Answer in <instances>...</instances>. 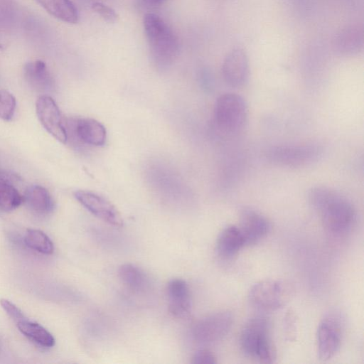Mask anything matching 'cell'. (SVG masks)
Masks as SVG:
<instances>
[{"label":"cell","mask_w":364,"mask_h":364,"mask_svg":"<svg viewBox=\"0 0 364 364\" xmlns=\"http://www.w3.org/2000/svg\"><path fill=\"white\" fill-rule=\"evenodd\" d=\"M308 199L329 232L341 235L353 226L356 213L352 203L337 191L326 186L312 187Z\"/></svg>","instance_id":"6da1fadb"},{"label":"cell","mask_w":364,"mask_h":364,"mask_svg":"<svg viewBox=\"0 0 364 364\" xmlns=\"http://www.w3.org/2000/svg\"><path fill=\"white\" fill-rule=\"evenodd\" d=\"M143 25L153 63L159 69L168 68L173 63L179 51V43L176 36L156 14H146Z\"/></svg>","instance_id":"7a4b0ae2"},{"label":"cell","mask_w":364,"mask_h":364,"mask_svg":"<svg viewBox=\"0 0 364 364\" xmlns=\"http://www.w3.org/2000/svg\"><path fill=\"white\" fill-rule=\"evenodd\" d=\"M243 353L261 363H272L277 358L275 346L271 337L269 321L262 316L249 319L244 325L240 338Z\"/></svg>","instance_id":"3957f363"},{"label":"cell","mask_w":364,"mask_h":364,"mask_svg":"<svg viewBox=\"0 0 364 364\" xmlns=\"http://www.w3.org/2000/svg\"><path fill=\"white\" fill-rule=\"evenodd\" d=\"M248 109L244 98L235 93H225L216 100L213 119L221 132L233 135L240 132L247 120Z\"/></svg>","instance_id":"277c9868"},{"label":"cell","mask_w":364,"mask_h":364,"mask_svg":"<svg viewBox=\"0 0 364 364\" xmlns=\"http://www.w3.org/2000/svg\"><path fill=\"white\" fill-rule=\"evenodd\" d=\"M322 155V147L316 144L274 146L266 154L270 162L293 168L312 164L318 161Z\"/></svg>","instance_id":"5b68a950"},{"label":"cell","mask_w":364,"mask_h":364,"mask_svg":"<svg viewBox=\"0 0 364 364\" xmlns=\"http://www.w3.org/2000/svg\"><path fill=\"white\" fill-rule=\"evenodd\" d=\"M290 288L284 282L273 279L261 280L250 289L248 297L252 305L266 311H276L289 301Z\"/></svg>","instance_id":"8992f818"},{"label":"cell","mask_w":364,"mask_h":364,"mask_svg":"<svg viewBox=\"0 0 364 364\" xmlns=\"http://www.w3.org/2000/svg\"><path fill=\"white\" fill-rule=\"evenodd\" d=\"M68 136L77 143L92 146H102L106 141L105 127L97 120L89 117H75L65 121Z\"/></svg>","instance_id":"52a82bcc"},{"label":"cell","mask_w":364,"mask_h":364,"mask_svg":"<svg viewBox=\"0 0 364 364\" xmlns=\"http://www.w3.org/2000/svg\"><path fill=\"white\" fill-rule=\"evenodd\" d=\"M38 118L45 129L63 144L68 140L65 121L53 99L48 95L40 96L36 102Z\"/></svg>","instance_id":"ba28073f"},{"label":"cell","mask_w":364,"mask_h":364,"mask_svg":"<svg viewBox=\"0 0 364 364\" xmlns=\"http://www.w3.org/2000/svg\"><path fill=\"white\" fill-rule=\"evenodd\" d=\"M232 315L228 311L212 314L200 319L193 329V336L200 343H213L222 339L230 330Z\"/></svg>","instance_id":"9c48e42d"},{"label":"cell","mask_w":364,"mask_h":364,"mask_svg":"<svg viewBox=\"0 0 364 364\" xmlns=\"http://www.w3.org/2000/svg\"><path fill=\"white\" fill-rule=\"evenodd\" d=\"M77 200L92 215L114 227L123 225L117 209L104 197L89 191L79 190L74 193Z\"/></svg>","instance_id":"30bf717a"},{"label":"cell","mask_w":364,"mask_h":364,"mask_svg":"<svg viewBox=\"0 0 364 364\" xmlns=\"http://www.w3.org/2000/svg\"><path fill=\"white\" fill-rule=\"evenodd\" d=\"M341 327L333 316H327L318 325L316 333L318 357L327 360L338 351L341 344Z\"/></svg>","instance_id":"8fae6325"},{"label":"cell","mask_w":364,"mask_h":364,"mask_svg":"<svg viewBox=\"0 0 364 364\" xmlns=\"http://www.w3.org/2000/svg\"><path fill=\"white\" fill-rule=\"evenodd\" d=\"M222 75L226 84L232 87H243L250 76L249 59L241 48L232 49L224 58Z\"/></svg>","instance_id":"7c38bea8"},{"label":"cell","mask_w":364,"mask_h":364,"mask_svg":"<svg viewBox=\"0 0 364 364\" xmlns=\"http://www.w3.org/2000/svg\"><path fill=\"white\" fill-rule=\"evenodd\" d=\"M239 228L245 245H254L264 238L270 230L269 220L260 213L246 208L242 210Z\"/></svg>","instance_id":"4fadbf2b"},{"label":"cell","mask_w":364,"mask_h":364,"mask_svg":"<svg viewBox=\"0 0 364 364\" xmlns=\"http://www.w3.org/2000/svg\"><path fill=\"white\" fill-rule=\"evenodd\" d=\"M364 45V32L359 24L346 26L334 36L332 46L336 53L351 56L360 52Z\"/></svg>","instance_id":"5bb4252c"},{"label":"cell","mask_w":364,"mask_h":364,"mask_svg":"<svg viewBox=\"0 0 364 364\" xmlns=\"http://www.w3.org/2000/svg\"><path fill=\"white\" fill-rule=\"evenodd\" d=\"M168 311L175 317L183 318L188 316L191 309L189 287L182 279L171 280L167 287Z\"/></svg>","instance_id":"9a60e30c"},{"label":"cell","mask_w":364,"mask_h":364,"mask_svg":"<svg viewBox=\"0 0 364 364\" xmlns=\"http://www.w3.org/2000/svg\"><path fill=\"white\" fill-rule=\"evenodd\" d=\"M23 76L29 86L36 91L47 92L53 87V78L42 60L27 63L23 68Z\"/></svg>","instance_id":"2e32d148"},{"label":"cell","mask_w":364,"mask_h":364,"mask_svg":"<svg viewBox=\"0 0 364 364\" xmlns=\"http://www.w3.org/2000/svg\"><path fill=\"white\" fill-rule=\"evenodd\" d=\"M244 246L245 241L238 226L230 225L225 228L217 240V250L223 257L236 255Z\"/></svg>","instance_id":"e0dca14e"},{"label":"cell","mask_w":364,"mask_h":364,"mask_svg":"<svg viewBox=\"0 0 364 364\" xmlns=\"http://www.w3.org/2000/svg\"><path fill=\"white\" fill-rule=\"evenodd\" d=\"M23 200L30 210L38 215H47L54 208V202L50 193L38 185L28 188Z\"/></svg>","instance_id":"ac0fdd59"},{"label":"cell","mask_w":364,"mask_h":364,"mask_svg":"<svg viewBox=\"0 0 364 364\" xmlns=\"http://www.w3.org/2000/svg\"><path fill=\"white\" fill-rule=\"evenodd\" d=\"M55 18L69 23H76L79 15L70 0H35Z\"/></svg>","instance_id":"d6986e66"},{"label":"cell","mask_w":364,"mask_h":364,"mask_svg":"<svg viewBox=\"0 0 364 364\" xmlns=\"http://www.w3.org/2000/svg\"><path fill=\"white\" fill-rule=\"evenodd\" d=\"M122 282L130 290L142 292L148 287L149 282L144 272L134 264H122L118 271Z\"/></svg>","instance_id":"ffe728a7"},{"label":"cell","mask_w":364,"mask_h":364,"mask_svg":"<svg viewBox=\"0 0 364 364\" xmlns=\"http://www.w3.org/2000/svg\"><path fill=\"white\" fill-rule=\"evenodd\" d=\"M16 324L22 334L38 346L51 348L55 345V338L53 335L41 325L28 319Z\"/></svg>","instance_id":"44dd1931"},{"label":"cell","mask_w":364,"mask_h":364,"mask_svg":"<svg viewBox=\"0 0 364 364\" xmlns=\"http://www.w3.org/2000/svg\"><path fill=\"white\" fill-rule=\"evenodd\" d=\"M22 200L18 190L9 181L0 178V211H12L21 204Z\"/></svg>","instance_id":"7402d4cb"},{"label":"cell","mask_w":364,"mask_h":364,"mask_svg":"<svg viewBox=\"0 0 364 364\" xmlns=\"http://www.w3.org/2000/svg\"><path fill=\"white\" fill-rule=\"evenodd\" d=\"M26 245L44 255H51L54 251V245L48 236L39 230L29 229L24 237Z\"/></svg>","instance_id":"603a6c76"},{"label":"cell","mask_w":364,"mask_h":364,"mask_svg":"<svg viewBox=\"0 0 364 364\" xmlns=\"http://www.w3.org/2000/svg\"><path fill=\"white\" fill-rule=\"evenodd\" d=\"M16 107L14 96L6 90H0V119L9 121L12 119Z\"/></svg>","instance_id":"cb8c5ba5"},{"label":"cell","mask_w":364,"mask_h":364,"mask_svg":"<svg viewBox=\"0 0 364 364\" xmlns=\"http://www.w3.org/2000/svg\"><path fill=\"white\" fill-rule=\"evenodd\" d=\"M92 10L108 22H114L118 18V14L110 6L102 3L95 2L92 5Z\"/></svg>","instance_id":"d4e9b609"},{"label":"cell","mask_w":364,"mask_h":364,"mask_svg":"<svg viewBox=\"0 0 364 364\" xmlns=\"http://www.w3.org/2000/svg\"><path fill=\"white\" fill-rule=\"evenodd\" d=\"M284 331L286 339L289 341L295 340L296 335V319L294 312L289 310L284 318Z\"/></svg>","instance_id":"484cf974"},{"label":"cell","mask_w":364,"mask_h":364,"mask_svg":"<svg viewBox=\"0 0 364 364\" xmlns=\"http://www.w3.org/2000/svg\"><path fill=\"white\" fill-rule=\"evenodd\" d=\"M0 304L6 314L17 323L27 319L23 312L10 301L1 299Z\"/></svg>","instance_id":"4316f807"},{"label":"cell","mask_w":364,"mask_h":364,"mask_svg":"<svg viewBox=\"0 0 364 364\" xmlns=\"http://www.w3.org/2000/svg\"><path fill=\"white\" fill-rule=\"evenodd\" d=\"M191 363L194 364H215L217 363V360L211 351L203 349L198 350L194 354Z\"/></svg>","instance_id":"83f0119b"},{"label":"cell","mask_w":364,"mask_h":364,"mask_svg":"<svg viewBox=\"0 0 364 364\" xmlns=\"http://www.w3.org/2000/svg\"><path fill=\"white\" fill-rule=\"evenodd\" d=\"M11 10L12 0H0V21L7 18Z\"/></svg>","instance_id":"f1b7e54d"},{"label":"cell","mask_w":364,"mask_h":364,"mask_svg":"<svg viewBox=\"0 0 364 364\" xmlns=\"http://www.w3.org/2000/svg\"><path fill=\"white\" fill-rule=\"evenodd\" d=\"M146 4L156 6L163 3L166 0H142Z\"/></svg>","instance_id":"f546056e"}]
</instances>
